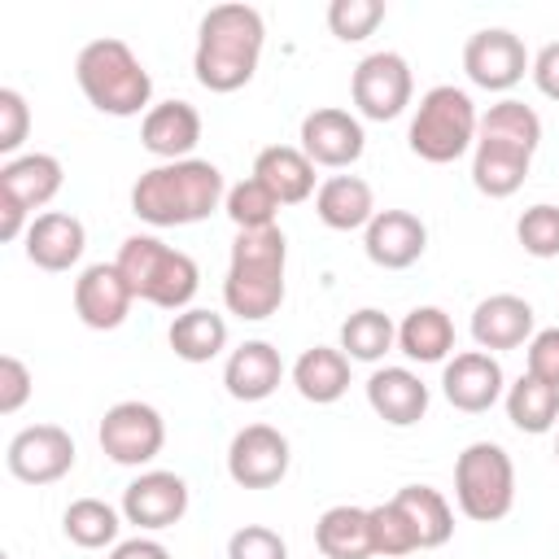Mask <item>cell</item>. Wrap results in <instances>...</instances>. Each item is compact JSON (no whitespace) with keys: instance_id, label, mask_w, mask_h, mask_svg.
Instances as JSON below:
<instances>
[{"instance_id":"23","label":"cell","mask_w":559,"mask_h":559,"mask_svg":"<svg viewBox=\"0 0 559 559\" xmlns=\"http://www.w3.org/2000/svg\"><path fill=\"white\" fill-rule=\"evenodd\" d=\"M197 140H201V114H197V105H188V100H162V105H153V109L144 114V122H140V144H144L153 157H162V162H183V157H192Z\"/></svg>"},{"instance_id":"9","label":"cell","mask_w":559,"mask_h":559,"mask_svg":"<svg viewBox=\"0 0 559 559\" xmlns=\"http://www.w3.org/2000/svg\"><path fill=\"white\" fill-rule=\"evenodd\" d=\"M100 437V450L122 463V467H140V463H153L166 445V419L157 406L148 402H114L96 428Z\"/></svg>"},{"instance_id":"34","label":"cell","mask_w":559,"mask_h":559,"mask_svg":"<svg viewBox=\"0 0 559 559\" xmlns=\"http://www.w3.org/2000/svg\"><path fill=\"white\" fill-rule=\"evenodd\" d=\"M118 528H122L118 511H114L109 502H100V498H74V502L66 507V515H61V533H66L74 546H83V550L114 546V542H118Z\"/></svg>"},{"instance_id":"10","label":"cell","mask_w":559,"mask_h":559,"mask_svg":"<svg viewBox=\"0 0 559 559\" xmlns=\"http://www.w3.org/2000/svg\"><path fill=\"white\" fill-rule=\"evenodd\" d=\"M349 96H354L358 114L371 118V122L397 118L411 105V96H415V79H411L406 57H397V52H367L354 66Z\"/></svg>"},{"instance_id":"1","label":"cell","mask_w":559,"mask_h":559,"mask_svg":"<svg viewBox=\"0 0 559 559\" xmlns=\"http://www.w3.org/2000/svg\"><path fill=\"white\" fill-rule=\"evenodd\" d=\"M542 144V118L533 105L502 96L480 114L476 127V153H472V183L476 192L502 201L524 188L533 153Z\"/></svg>"},{"instance_id":"7","label":"cell","mask_w":559,"mask_h":559,"mask_svg":"<svg viewBox=\"0 0 559 559\" xmlns=\"http://www.w3.org/2000/svg\"><path fill=\"white\" fill-rule=\"evenodd\" d=\"M476 127H480V114H476L472 96L454 83H437L419 96L406 144L415 157L445 166V162H459L467 148H476Z\"/></svg>"},{"instance_id":"19","label":"cell","mask_w":559,"mask_h":559,"mask_svg":"<svg viewBox=\"0 0 559 559\" xmlns=\"http://www.w3.org/2000/svg\"><path fill=\"white\" fill-rule=\"evenodd\" d=\"M87 249V231L74 214L66 210H48V214H35L31 227H26V262L39 266V271H70Z\"/></svg>"},{"instance_id":"3","label":"cell","mask_w":559,"mask_h":559,"mask_svg":"<svg viewBox=\"0 0 559 559\" xmlns=\"http://www.w3.org/2000/svg\"><path fill=\"white\" fill-rule=\"evenodd\" d=\"M227 197L223 170L205 157L162 162L144 170L131 188V214L148 227H188L210 218Z\"/></svg>"},{"instance_id":"18","label":"cell","mask_w":559,"mask_h":559,"mask_svg":"<svg viewBox=\"0 0 559 559\" xmlns=\"http://www.w3.org/2000/svg\"><path fill=\"white\" fill-rule=\"evenodd\" d=\"M362 249L380 271H406L428 249V227L411 210H376V218L362 231Z\"/></svg>"},{"instance_id":"28","label":"cell","mask_w":559,"mask_h":559,"mask_svg":"<svg viewBox=\"0 0 559 559\" xmlns=\"http://www.w3.org/2000/svg\"><path fill=\"white\" fill-rule=\"evenodd\" d=\"M293 384L306 402L314 406H332L345 397L349 389V358L332 345H310L297 362H293Z\"/></svg>"},{"instance_id":"5","label":"cell","mask_w":559,"mask_h":559,"mask_svg":"<svg viewBox=\"0 0 559 559\" xmlns=\"http://www.w3.org/2000/svg\"><path fill=\"white\" fill-rule=\"evenodd\" d=\"M74 79L87 96L92 109L109 114V118H135L148 114L153 105V79L144 70V61L114 35L83 44L79 61H74Z\"/></svg>"},{"instance_id":"16","label":"cell","mask_w":559,"mask_h":559,"mask_svg":"<svg viewBox=\"0 0 559 559\" xmlns=\"http://www.w3.org/2000/svg\"><path fill=\"white\" fill-rule=\"evenodd\" d=\"M183 515H188V485L175 472H140L122 489V520L144 533L170 528Z\"/></svg>"},{"instance_id":"40","label":"cell","mask_w":559,"mask_h":559,"mask_svg":"<svg viewBox=\"0 0 559 559\" xmlns=\"http://www.w3.org/2000/svg\"><path fill=\"white\" fill-rule=\"evenodd\" d=\"M26 131H31V109H26L22 92L17 87H0V153L17 157Z\"/></svg>"},{"instance_id":"31","label":"cell","mask_w":559,"mask_h":559,"mask_svg":"<svg viewBox=\"0 0 559 559\" xmlns=\"http://www.w3.org/2000/svg\"><path fill=\"white\" fill-rule=\"evenodd\" d=\"M397 349L415 362H445V354L454 349V323L441 306H415L402 323H397Z\"/></svg>"},{"instance_id":"8","label":"cell","mask_w":559,"mask_h":559,"mask_svg":"<svg viewBox=\"0 0 559 559\" xmlns=\"http://www.w3.org/2000/svg\"><path fill=\"white\" fill-rule=\"evenodd\" d=\"M454 502L467 520L493 524L515 507V463L498 441H472L454 459Z\"/></svg>"},{"instance_id":"14","label":"cell","mask_w":559,"mask_h":559,"mask_svg":"<svg viewBox=\"0 0 559 559\" xmlns=\"http://www.w3.org/2000/svg\"><path fill=\"white\" fill-rule=\"evenodd\" d=\"M301 153L314 162V166H328V170H345L362 157L367 148V135H362V122L349 114V109H336V105H319L301 118V135H297Z\"/></svg>"},{"instance_id":"15","label":"cell","mask_w":559,"mask_h":559,"mask_svg":"<svg viewBox=\"0 0 559 559\" xmlns=\"http://www.w3.org/2000/svg\"><path fill=\"white\" fill-rule=\"evenodd\" d=\"M131 284L118 271V262H92L79 271L74 280V314L92 328V332H114L122 328V319L131 314Z\"/></svg>"},{"instance_id":"39","label":"cell","mask_w":559,"mask_h":559,"mask_svg":"<svg viewBox=\"0 0 559 559\" xmlns=\"http://www.w3.org/2000/svg\"><path fill=\"white\" fill-rule=\"evenodd\" d=\"M227 559H288V542L266 524H245L227 537Z\"/></svg>"},{"instance_id":"6","label":"cell","mask_w":559,"mask_h":559,"mask_svg":"<svg viewBox=\"0 0 559 559\" xmlns=\"http://www.w3.org/2000/svg\"><path fill=\"white\" fill-rule=\"evenodd\" d=\"M114 262L127 275L135 301H148L162 310H188V301L201 288L197 262L183 249L162 245L157 236H127Z\"/></svg>"},{"instance_id":"42","label":"cell","mask_w":559,"mask_h":559,"mask_svg":"<svg viewBox=\"0 0 559 559\" xmlns=\"http://www.w3.org/2000/svg\"><path fill=\"white\" fill-rule=\"evenodd\" d=\"M528 376L559 389V328H542L528 341Z\"/></svg>"},{"instance_id":"12","label":"cell","mask_w":559,"mask_h":559,"mask_svg":"<svg viewBox=\"0 0 559 559\" xmlns=\"http://www.w3.org/2000/svg\"><path fill=\"white\" fill-rule=\"evenodd\" d=\"M528 66L533 61L524 52V39L507 26H485L463 44V70L485 92H511Z\"/></svg>"},{"instance_id":"2","label":"cell","mask_w":559,"mask_h":559,"mask_svg":"<svg viewBox=\"0 0 559 559\" xmlns=\"http://www.w3.org/2000/svg\"><path fill=\"white\" fill-rule=\"evenodd\" d=\"M266 26L253 4H214L197 26L192 70L205 92H240L262 61Z\"/></svg>"},{"instance_id":"13","label":"cell","mask_w":559,"mask_h":559,"mask_svg":"<svg viewBox=\"0 0 559 559\" xmlns=\"http://www.w3.org/2000/svg\"><path fill=\"white\" fill-rule=\"evenodd\" d=\"M4 463L22 485H52L74 467V437L61 424H31L9 441Z\"/></svg>"},{"instance_id":"25","label":"cell","mask_w":559,"mask_h":559,"mask_svg":"<svg viewBox=\"0 0 559 559\" xmlns=\"http://www.w3.org/2000/svg\"><path fill=\"white\" fill-rule=\"evenodd\" d=\"M253 179L271 188V197L280 205H301L310 201L314 188V162L297 148V144H271L253 157Z\"/></svg>"},{"instance_id":"11","label":"cell","mask_w":559,"mask_h":559,"mask_svg":"<svg viewBox=\"0 0 559 559\" xmlns=\"http://www.w3.org/2000/svg\"><path fill=\"white\" fill-rule=\"evenodd\" d=\"M288 437L271 424H245L227 445V476L240 489H271L288 476Z\"/></svg>"},{"instance_id":"35","label":"cell","mask_w":559,"mask_h":559,"mask_svg":"<svg viewBox=\"0 0 559 559\" xmlns=\"http://www.w3.org/2000/svg\"><path fill=\"white\" fill-rule=\"evenodd\" d=\"M223 210H227V218L236 223V231H262V227H275L280 201L271 197L266 183H258V179L249 175V179H240V183L227 188Z\"/></svg>"},{"instance_id":"44","label":"cell","mask_w":559,"mask_h":559,"mask_svg":"<svg viewBox=\"0 0 559 559\" xmlns=\"http://www.w3.org/2000/svg\"><path fill=\"white\" fill-rule=\"evenodd\" d=\"M109 559H170V550L162 542H153V537H127V542L114 546Z\"/></svg>"},{"instance_id":"43","label":"cell","mask_w":559,"mask_h":559,"mask_svg":"<svg viewBox=\"0 0 559 559\" xmlns=\"http://www.w3.org/2000/svg\"><path fill=\"white\" fill-rule=\"evenodd\" d=\"M528 74H533V83H537V92H542L546 100H559V39L546 44V48L533 57Z\"/></svg>"},{"instance_id":"21","label":"cell","mask_w":559,"mask_h":559,"mask_svg":"<svg viewBox=\"0 0 559 559\" xmlns=\"http://www.w3.org/2000/svg\"><path fill=\"white\" fill-rule=\"evenodd\" d=\"M61 162L52 153H17L0 166V201H13L17 210L35 214L61 192Z\"/></svg>"},{"instance_id":"38","label":"cell","mask_w":559,"mask_h":559,"mask_svg":"<svg viewBox=\"0 0 559 559\" xmlns=\"http://www.w3.org/2000/svg\"><path fill=\"white\" fill-rule=\"evenodd\" d=\"M380 22H384V4L380 0H332L328 4V26L345 44H362L367 35H376Z\"/></svg>"},{"instance_id":"17","label":"cell","mask_w":559,"mask_h":559,"mask_svg":"<svg viewBox=\"0 0 559 559\" xmlns=\"http://www.w3.org/2000/svg\"><path fill=\"white\" fill-rule=\"evenodd\" d=\"M502 384H507L502 362L493 354H485V349H463L441 371V393L463 415H485L502 397Z\"/></svg>"},{"instance_id":"32","label":"cell","mask_w":559,"mask_h":559,"mask_svg":"<svg viewBox=\"0 0 559 559\" xmlns=\"http://www.w3.org/2000/svg\"><path fill=\"white\" fill-rule=\"evenodd\" d=\"M507 419H511L520 432H528V437L550 432L555 419H559V389L524 371V376L507 389Z\"/></svg>"},{"instance_id":"37","label":"cell","mask_w":559,"mask_h":559,"mask_svg":"<svg viewBox=\"0 0 559 559\" xmlns=\"http://www.w3.org/2000/svg\"><path fill=\"white\" fill-rule=\"evenodd\" d=\"M515 240L533 258H559V205L537 201L515 218Z\"/></svg>"},{"instance_id":"33","label":"cell","mask_w":559,"mask_h":559,"mask_svg":"<svg viewBox=\"0 0 559 559\" xmlns=\"http://www.w3.org/2000/svg\"><path fill=\"white\" fill-rule=\"evenodd\" d=\"M393 345H397V328L376 306H362L341 323V354L354 362H380Z\"/></svg>"},{"instance_id":"30","label":"cell","mask_w":559,"mask_h":559,"mask_svg":"<svg viewBox=\"0 0 559 559\" xmlns=\"http://www.w3.org/2000/svg\"><path fill=\"white\" fill-rule=\"evenodd\" d=\"M175 358L183 362H210L227 349V319L205 310V306H188L170 319V332H166Z\"/></svg>"},{"instance_id":"26","label":"cell","mask_w":559,"mask_h":559,"mask_svg":"<svg viewBox=\"0 0 559 559\" xmlns=\"http://www.w3.org/2000/svg\"><path fill=\"white\" fill-rule=\"evenodd\" d=\"M314 214L332 231H367V223L376 218V192L358 175H332L314 192Z\"/></svg>"},{"instance_id":"20","label":"cell","mask_w":559,"mask_h":559,"mask_svg":"<svg viewBox=\"0 0 559 559\" xmlns=\"http://www.w3.org/2000/svg\"><path fill=\"white\" fill-rule=\"evenodd\" d=\"M533 323H537V314H533V306H528L524 297H515V293H493V297L476 301V310H472V341H476L485 354H493V349H515V345L533 341Z\"/></svg>"},{"instance_id":"45","label":"cell","mask_w":559,"mask_h":559,"mask_svg":"<svg viewBox=\"0 0 559 559\" xmlns=\"http://www.w3.org/2000/svg\"><path fill=\"white\" fill-rule=\"evenodd\" d=\"M555 459H559V441H555Z\"/></svg>"},{"instance_id":"36","label":"cell","mask_w":559,"mask_h":559,"mask_svg":"<svg viewBox=\"0 0 559 559\" xmlns=\"http://www.w3.org/2000/svg\"><path fill=\"white\" fill-rule=\"evenodd\" d=\"M371 511V537H376V559H406L419 550L415 533H411V520L402 515V507L389 498V502H376L367 507Z\"/></svg>"},{"instance_id":"41","label":"cell","mask_w":559,"mask_h":559,"mask_svg":"<svg viewBox=\"0 0 559 559\" xmlns=\"http://www.w3.org/2000/svg\"><path fill=\"white\" fill-rule=\"evenodd\" d=\"M31 367L17 358V354H4L0 358V415H17L31 397Z\"/></svg>"},{"instance_id":"27","label":"cell","mask_w":559,"mask_h":559,"mask_svg":"<svg viewBox=\"0 0 559 559\" xmlns=\"http://www.w3.org/2000/svg\"><path fill=\"white\" fill-rule=\"evenodd\" d=\"M314 546L323 559H376V537H371V511L367 507H328L314 520Z\"/></svg>"},{"instance_id":"22","label":"cell","mask_w":559,"mask_h":559,"mask_svg":"<svg viewBox=\"0 0 559 559\" xmlns=\"http://www.w3.org/2000/svg\"><path fill=\"white\" fill-rule=\"evenodd\" d=\"M367 406L389 428H411L428 415V384L411 367H380L367 380Z\"/></svg>"},{"instance_id":"24","label":"cell","mask_w":559,"mask_h":559,"mask_svg":"<svg viewBox=\"0 0 559 559\" xmlns=\"http://www.w3.org/2000/svg\"><path fill=\"white\" fill-rule=\"evenodd\" d=\"M280 380H284V362H280V349L271 341L236 345L227 367H223V384L236 402H262L280 389Z\"/></svg>"},{"instance_id":"29","label":"cell","mask_w":559,"mask_h":559,"mask_svg":"<svg viewBox=\"0 0 559 559\" xmlns=\"http://www.w3.org/2000/svg\"><path fill=\"white\" fill-rule=\"evenodd\" d=\"M393 502L411 520V533H415L419 550H437V546H445L454 537V511H450L441 489H432V485H402L393 493Z\"/></svg>"},{"instance_id":"4","label":"cell","mask_w":559,"mask_h":559,"mask_svg":"<svg viewBox=\"0 0 559 559\" xmlns=\"http://www.w3.org/2000/svg\"><path fill=\"white\" fill-rule=\"evenodd\" d=\"M284 271H288V240L280 227L236 231L223 280V306L249 323L271 319L284 306Z\"/></svg>"}]
</instances>
